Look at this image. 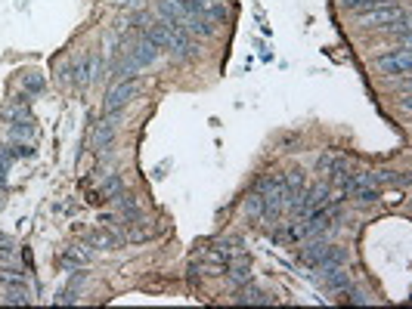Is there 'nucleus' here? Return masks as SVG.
I'll return each mask as SVG.
<instances>
[{
	"label": "nucleus",
	"mask_w": 412,
	"mask_h": 309,
	"mask_svg": "<svg viewBox=\"0 0 412 309\" xmlns=\"http://www.w3.org/2000/svg\"><path fill=\"white\" fill-rule=\"evenodd\" d=\"M87 245H90V248H100V250H115V248H121V235L112 232L109 226L102 223V226H96V229L87 235Z\"/></svg>",
	"instance_id": "8"
},
{
	"label": "nucleus",
	"mask_w": 412,
	"mask_h": 309,
	"mask_svg": "<svg viewBox=\"0 0 412 309\" xmlns=\"http://www.w3.org/2000/svg\"><path fill=\"white\" fill-rule=\"evenodd\" d=\"M121 189H124V186H121L118 176H106V183H102L100 189L93 192V201H109V198H118Z\"/></svg>",
	"instance_id": "15"
},
{
	"label": "nucleus",
	"mask_w": 412,
	"mask_h": 309,
	"mask_svg": "<svg viewBox=\"0 0 412 309\" xmlns=\"http://www.w3.org/2000/svg\"><path fill=\"white\" fill-rule=\"evenodd\" d=\"M282 183H286L288 195H298V192H304V189H307V176H304V170H301V167L286 170V174H282Z\"/></svg>",
	"instance_id": "14"
},
{
	"label": "nucleus",
	"mask_w": 412,
	"mask_h": 309,
	"mask_svg": "<svg viewBox=\"0 0 412 309\" xmlns=\"http://www.w3.org/2000/svg\"><path fill=\"white\" fill-rule=\"evenodd\" d=\"M322 284H326L329 291H347L351 288V275H347L341 266H329V269H322Z\"/></svg>",
	"instance_id": "11"
},
{
	"label": "nucleus",
	"mask_w": 412,
	"mask_h": 309,
	"mask_svg": "<svg viewBox=\"0 0 412 309\" xmlns=\"http://www.w3.org/2000/svg\"><path fill=\"white\" fill-rule=\"evenodd\" d=\"M75 300H78V291L75 288H66L59 297H56V303H75Z\"/></svg>",
	"instance_id": "21"
},
{
	"label": "nucleus",
	"mask_w": 412,
	"mask_h": 309,
	"mask_svg": "<svg viewBox=\"0 0 412 309\" xmlns=\"http://www.w3.org/2000/svg\"><path fill=\"white\" fill-rule=\"evenodd\" d=\"M403 13L400 6H394V4H382V6H375V10H366V13H360V22L366 28H387V25H394L397 19H403Z\"/></svg>",
	"instance_id": "6"
},
{
	"label": "nucleus",
	"mask_w": 412,
	"mask_h": 309,
	"mask_svg": "<svg viewBox=\"0 0 412 309\" xmlns=\"http://www.w3.org/2000/svg\"><path fill=\"white\" fill-rule=\"evenodd\" d=\"M6 174H10V161L0 158V186H6Z\"/></svg>",
	"instance_id": "23"
},
{
	"label": "nucleus",
	"mask_w": 412,
	"mask_h": 309,
	"mask_svg": "<svg viewBox=\"0 0 412 309\" xmlns=\"http://www.w3.org/2000/svg\"><path fill=\"white\" fill-rule=\"evenodd\" d=\"M112 140H115V115H109V118H102L100 124H96L93 130V149L96 152H106Z\"/></svg>",
	"instance_id": "10"
},
{
	"label": "nucleus",
	"mask_w": 412,
	"mask_h": 309,
	"mask_svg": "<svg viewBox=\"0 0 412 309\" xmlns=\"http://www.w3.org/2000/svg\"><path fill=\"white\" fill-rule=\"evenodd\" d=\"M233 300H236V303H261V306H266V303H273V300L270 297H266L264 294V291H257V288H252V284H239V291H236V297H233Z\"/></svg>",
	"instance_id": "13"
},
{
	"label": "nucleus",
	"mask_w": 412,
	"mask_h": 309,
	"mask_svg": "<svg viewBox=\"0 0 412 309\" xmlns=\"http://www.w3.org/2000/svg\"><path fill=\"white\" fill-rule=\"evenodd\" d=\"M369 183L375 186V189H382V186H397V183H409L406 174H397V170H375V174H366Z\"/></svg>",
	"instance_id": "12"
},
{
	"label": "nucleus",
	"mask_w": 412,
	"mask_h": 309,
	"mask_svg": "<svg viewBox=\"0 0 412 309\" xmlns=\"http://www.w3.org/2000/svg\"><path fill=\"white\" fill-rule=\"evenodd\" d=\"M87 263H90V254L81 248H69L66 254H62V266H66V269H71V266H87Z\"/></svg>",
	"instance_id": "17"
},
{
	"label": "nucleus",
	"mask_w": 412,
	"mask_h": 309,
	"mask_svg": "<svg viewBox=\"0 0 412 309\" xmlns=\"http://www.w3.org/2000/svg\"><path fill=\"white\" fill-rule=\"evenodd\" d=\"M158 59V47L152 44L149 37H143V40H136V44L127 50V56L118 62V75L121 78H131V75H136L140 68H146V65H152Z\"/></svg>",
	"instance_id": "2"
},
{
	"label": "nucleus",
	"mask_w": 412,
	"mask_h": 309,
	"mask_svg": "<svg viewBox=\"0 0 412 309\" xmlns=\"http://www.w3.org/2000/svg\"><path fill=\"white\" fill-rule=\"evenodd\" d=\"M0 288L6 291L4 303H19V306L31 303V284H28V279L22 272L4 269V272H0Z\"/></svg>",
	"instance_id": "3"
},
{
	"label": "nucleus",
	"mask_w": 412,
	"mask_h": 309,
	"mask_svg": "<svg viewBox=\"0 0 412 309\" xmlns=\"http://www.w3.org/2000/svg\"><path fill=\"white\" fill-rule=\"evenodd\" d=\"M332 164H335V158H332V154H326V158L317 161V170H319V174H329V170H332Z\"/></svg>",
	"instance_id": "22"
},
{
	"label": "nucleus",
	"mask_w": 412,
	"mask_h": 309,
	"mask_svg": "<svg viewBox=\"0 0 412 309\" xmlns=\"http://www.w3.org/2000/svg\"><path fill=\"white\" fill-rule=\"evenodd\" d=\"M10 149H13L16 158H31V154H35V149H31V145H25V143H16V145H10Z\"/></svg>",
	"instance_id": "20"
},
{
	"label": "nucleus",
	"mask_w": 412,
	"mask_h": 309,
	"mask_svg": "<svg viewBox=\"0 0 412 309\" xmlns=\"http://www.w3.org/2000/svg\"><path fill=\"white\" fill-rule=\"evenodd\" d=\"M387 4V0H341V6L344 10H351V13H366V10H375V6H382Z\"/></svg>",
	"instance_id": "18"
},
{
	"label": "nucleus",
	"mask_w": 412,
	"mask_h": 309,
	"mask_svg": "<svg viewBox=\"0 0 412 309\" xmlns=\"http://www.w3.org/2000/svg\"><path fill=\"white\" fill-rule=\"evenodd\" d=\"M102 71V59L96 53H84L81 59H75V65H71V80H75L78 87H90L96 78H100Z\"/></svg>",
	"instance_id": "5"
},
{
	"label": "nucleus",
	"mask_w": 412,
	"mask_h": 309,
	"mask_svg": "<svg viewBox=\"0 0 412 309\" xmlns=\"http://www.w3.org/2000/svg\"><path fill=\"white\" fill-rule=\"evenodd\" d=\"M22 87H25V93H40V90H44V78L31 71V75L22 78Z\"/></svg>",
	"instance_id": "19"
},
{
	"label": "nucleus",
	"mask_w": 412,
	"mask_h": 309,
	"mask_svg": "<svg viewBox=\"0 0 412 309\" xmlns=\"http://www.w3.org/2000/svg\"><path fill=\"white\" fill-rule=\"evenodd\" d=\"M134 96H136V80L134 78H121L106 96V115H118V111L124 109Z\"/></svg>",
	"instance_id": "7"
},
{
	"label": "nucleus",
	"mask_w": 412,
	"mask_h": 309,
	"mask_svg": "<svg viewBox=\"0 0 412 309\" xmlns=\"http://www.w3.org/2000/svg\"><path fill=\"white\" fill-rule=\"evenodd\" d=\"M199 13L205 16L208 22L220 25V22L230 19V4H226V0H199Z\"/></svg>",
	"instance_id": "9"
},
{
	"label": "nucleus",
	"mask_w": 412,
	"mask_h": 309,
	"mask_svg": "<svg viewBox=\"0 0 412 309\" xmlns=\"http://www.w3.org/2000/svg\"><path fill=\"white\" fill-rule=\"evenodd\" d=\"M301 263L313 266V269H329V266H344L347 263V250L344 248H335V245H326V241H310L298 250Z\"/></svg>",
	"instance_id": "1"
},
{
	"label": "nucleus",
	"mask_w": 412,
	"mask_h": 309,
	"mask_svg": "<svg viewBox=\"0 0 412 309\" xmlns=\"http://www.w3.org/2000/svg\"><path fill=\"white\" fill-rule=\"evenodd\" d=\"M378 68H382V75H391V78H409V68H412L409 47L403 44L400 50L382 53V56H378Z\"/></svg>",
	"instance_id": "4"
},
{
	"label": "nucleus",
	"mask_w": 412,
	"mask_h": 309,
	"mask_svg": "<svg viewBox=\"0 0 412 309\" xmlns=\"http://www.w3.org/2000/svg\"><path fill=\"white\" fill-rule=\"evenodd\" d=\"M242 210H245L248 219L261 223V219H264V198H261V192H252V195H248L245 205H242Z\"/></svg>",
	"instance_id": "16"
}]
</instances>
